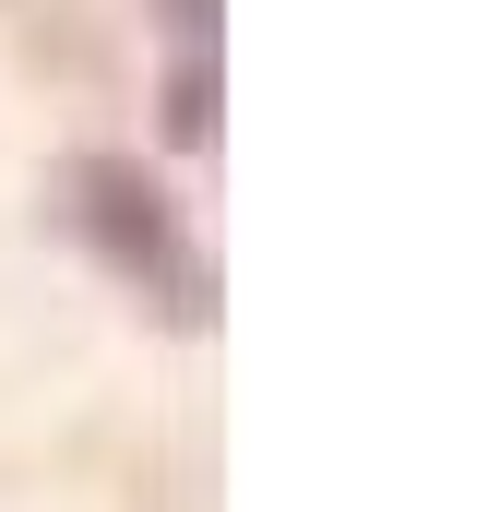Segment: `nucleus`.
<instances>
[{"instance_id":"f257e3e1","label":"nucleus","mask_w":500,"mask_h":512,"mask_svg":"<svg viewBox=\"0 0 500 512\" xmlns=\"http://www.w3.org/2000/svg\"><path fill=\"white\" fill-rule=\"evenodd\" d=\"M60 191H72V227H84V251L108 262L120 286H143L167 322H203V310H215V262L191 251L179 203H167V191H155L131 155H84Z\"/></svg>"},{"instance_id":"7ed1b4c3","label":"nucleus","mask_w":500,"mask_h":512,"mask_svg":"<svg viewBox=\"0 0 500 512\" xmlns=\"http://www.w3.org/2000/svg\"><path fill=\"white\" fill-rule=\"evenodd\" d=\"M167 36L179 48H215V0H167Z\"/></svg>"},{"instance_id":"f03ea898","label":"nucleus","mask_w":500,"mask_h":512,"mask_svg":"<svg viewBox=\"0 0 500 512\" xmlns=\"http://www.w3.org/2000/svg\"><path fill=\"white\" fill-rule=\"evenodd\" d=\"M167 131L179 143H215V48H179L167 60Z\"/></svg>"}]
</instances>
